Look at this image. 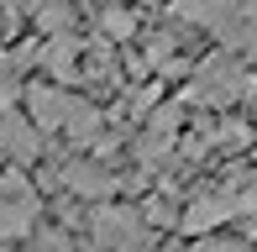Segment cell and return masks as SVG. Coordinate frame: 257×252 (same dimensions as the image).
Returning a JSON list of instances; mask_svg holds the SVG:
<instances>
[{
	"label": "cell",
	"instance_id": "6da1fadb",
	"mask_svg": "<svg viewBox=\"0 0 257 252\" xmlns=\"http://www.w3.org/2000/svg\"><path fill=\"white\" fill-rule=\"evenodd\" d=\"M21 105L32 110V121H37L42 132H58V137H68V142H79V147H95V137L105 132V110L89 105L84 95H74L68 84H58V79L53 84L32 79Z\"/></svg>",
	"mask_w": 257,
	"mask_h": 252
},
{
	"label": "cell",
	"instance_id": "7a4b0ae2",
	"mask_svg": "<svg viewBox=\"0 0 257 252\" xmlns=\"http://www.w3.org/2000/svg\"><path fill=\"white\" fill-rule=\"evenodd\" d=\"M173 21L200 27L220 48H236L257 63V0H173Z\"/></svg>",
	"mask_w": 257,
	"mask_h": 252
},
{
	"label": "cell",
	"instance_id": "3957f363",
	"mask_svg": "<svg viewBox=\"0 0 257 252\" xmlns=\"http://www.w3.org/2000/svg\"><path fill=\"white\" fill-rule=\"evenodd\" d=\"M252 95H257V74L241 63L236 48H220V53H210V58H200L194 74H189V89H184L189 105H210V110L252 100Z\"/></svg>",
	"mask_w": 257,
	"mask_h": 252
},
{
	"label": "cell",
	"instance_id": "277c9868",
	"mask_svg": "<svg viewBox=\"0 0 257 252\" xmlns=\"http://www.w3.org/2000/svg\"><path fill=\"white\" fill-rule=\"evenodd\" d=\"M37 215H42V194L32 189V179L21 174V163L6 168V174H0V242H21V236L37 226Z\"/></svg>",
	"mask_w": 257,
	"mask_h": 252
},
{
	"label": "cell",
	"instance_id": "5b68a950",
	"mask_svg": "<svg viewBox=\"0 0 257 252\" xmlns=\"http://www.w3.org/2000/svg\"><path fill=\"white\" fill-rule=\"evenodd\" d=\"M236 215H247V194H241V179H231V184H215V189L194 194V200L184 205L179 226L189 236H205V231H215V226L236 221Z\"/></svg>",
	"mask_w": 257,
	"mask_h": 252
},
{
	"label": "cell",
	"instance_id": "8992f818",
	"mask_svg": "<svg viewBox=\"0 0 257 252\" xmlns=\"http://www.w3.org/2000/svg\"><path fill=\"white\" fill-rule=\"evenodd\" d=\"M89 242L95 247H147L153 242V221L137 205H105L89 215Z\"/></svg>",
	"mask_w": 257,
	"mask_h": 252
},
{
	"label": "cell",
	"instance_id": "52a82bcc",
	"mask_svg": "<svg viewBox=\"0 0 257 252\" xmlns=\"http://www.w3.org/2000/svg\"><path fill=\"white\" fill-rule=\"evenodd\" d=\"M0 147H6V158H11V163L32 168V163L42 158V147H48V132L32 121V110L21 116V110L11 105V110H0Z\"/></svg>",
	"mask_w": 257,
	"mask_h": 252
},
{
	"label": "cell",
	"instance_id": "ba28073f",
	"mask_svg": "<svg viewBox=\"0 0 257 252\" xmlns=\"http://www.w3.org/2000/svg\"><path fill=\"white\" fill-rule=\"evenodd\" d=\"M58 179H63V189L79 194V200H110V194L121 189V179H115L100 158H68Z\"/></svg>",
	"mask_w": 257,
	"mask_h": 252
},
{
	"label": "cell",
	"instance_id": "9c48e42d",
	"mask_svg": "<svg viewBox=\"0 0 257 252\" xmlns=\"http://www.w3.org/2000/svg\"><path fill=\"white\" fill-rule=\"evenodd\" d=\"M79 53H84V42H79L74 32H58V37L42 42L37 68H42L48 79H58V84H79V79H84V63H79Z\"/></svg>",
	"mask_w": 257,
	"mask_h": 252
},
{
	"label": "cell",
	"instance_id": "30bf717a",
	"mask_svg": "<svg viewBox=\"0 0 257 252\" xmlns=\"http://www.w3.org/2000/svg\"><path fill=\"white\" fill-rule=\"evenodd\" d=\"M137 27H142V21H137V11H126V6H105L100 11V37L121 42V48L137 37Z\"/></svg>",
	"mask_w": 257,
	"mask_h": 252
},
{
	"label": "cell",
	"instance_id": "8fae6325",
	"mask_svg": "<svg viewBox=\"0 0 257 252\" xmlns=\"http://www.w3.org/2000/svg\"><path fill=\"white\" fill-rule=\"evenodd\" d=\"M6 163H11V158H6V147H0V168H6Z\"/></svg>",
	"mask_w": 257,
	"mask_h": 252
}]
</instances>
